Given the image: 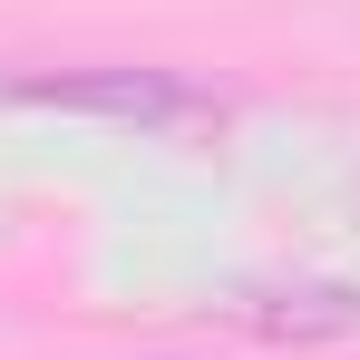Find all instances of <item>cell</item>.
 Instances as JSON below:
<instances>
[{"instance_id": "1", "label": "cell", "mask_w": 360, "mask_h": 360, "mask_svg": "<svg viewBox=\"0 0 360 360\" xmlns=\"http://www.w3.org/2000/svg\"><path fill=\"white\" fill-rule=\"evenodd\" d=\"M0 98L20 108H78V117L108 127H146V136H214L224 127V98H205L176 68H59V78H0Z\"/></svg>"}]
</instances>
